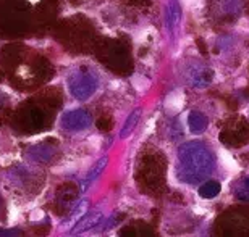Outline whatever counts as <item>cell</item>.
I'll return each instance as SVG.
<instances>
[{
    "label": "cell",
    "instance_id": "obj_6",
    "mask_svg": "<svg viewBox=\"0 0 249 237\" xmlns=\"http://www.w3.org/2000/svg\"><path fill=\"white\" fill-rule=\"evenodd\" d=\"M165 18H167L168 31H172V29L178 24V21H180V18H181V7H180V2H178V0H170Z\"/></svg>",
    "mask_w": 249,
    "mask_h": 237
},
{
    "label": "cell",
    "instance_id": "obj_8",
    "mask_svg": "<svg viewBox=\"0 0 249 237\" xmlns=\"http://www.w3.org/2000/svg\"><path fill=\"white\" fill-rule=\"evenodd\" d=\"M235 197L241 202H249V177H245L235 186Z\"/></svg>",
    "mask_w": 249,
    "mask_h": 237
},
{
    "label": "cell",
    "instance_id": "obj_9",
    "mask_svg": "<svg viewBox=\"0 0 249 237\" xmlns=\"http://www.w3.org/2000/svg\"><path fill=\"white\" fill-rule=\"evenodd\" d=\"M138 118H139V111L131 113V116H129V120L126 121V126H124V129H123V132H122V136H123V137L129 134V131H131V129H133V126L136 125Z\"/></svg>",
    "mask_w": 249,
    "mask_h": 237
},
{
    "label": "cell",
    "instance_id": "obj_5",
    "mask_svg": "<svg viewBox=\"0 0 249 237\" xmlns=\"http://www.w3.org/2000/svg\"><path fill=\"white\" fill-rule=\"evenodd\" d=\"M207 125H209V121H207L206 115H202V113H199V111L189 113L188 126H189V129H191V132H194V134H201V132H204V131H206Z\"/></svg>",
    "mask_w": 249,
    "mask_h": 237
},
{
    "label": "cell",
    "instance_id": "obj_7",
    "mask_svg": "<svg viewBox=\"0 0 249 237\" xmlns=\"http://www.w3.org/2000/svg\"><path fill=\"white\" fill-rule=\"evenodd\" d=\"M218 192H220V184L217 181H207L206 184L199 187V195L202 199H213L218 195Z\"/></svg>",
    "mask_w": 249,
    "mask_h": 237
},
{
    "label": "cell",
    "instance_id": "obj_3",
    "mask_svg": "<svg viewBox=\"0 0 249 237\" xmlns=\"http://www.w3.org/2000/svg\"><path fill=\"white\" fill-rule=\"evenodd\" d=\"M243 8V0H215V5H213V10L218 18L222 21H227V19H235L236 16H240Z\"/></svg>",
    "mask_w": 249,
    "mask_h": 237
},
{
    "label": "cell",
    "instance_id": "obj_4",
    "mask_svg": "<svg viewBox=\"0 0 249 237\" xmlns=\"http://www.w3.org/2000/svg\"><path fill=\"white\" fill-rule=\"evenodd\" d=\"M186 79H188V84L191 87H194V89H202V87H207L209 84L212 82L213 71L209 70V68L204 66V65L193 66L191 70L188 71Z\"/></svg>",
    "mask_w": 249,
    "mask_h": 237
},
{
    "label": "cell",
    "instance_id": "obj_12",
    "mask_svg": "<svg viewBox=\"0 0 249 237\" xmlns=\"http://www.w3.org/2000/svg\"><path fill=\"white\" fill-rule=\"evenodd\" d=\"M196 44H197V46H201V52H202V55H207V48H206V46H204V42L201 41V39H197Z\"/></svg>",
    "mask_w": 249,
    "mask_h": 237
},
{
    "label": "cell",
    "instance_id": "obj_11",
    "mask_svg": "<svg viewBox=\"0 0 249 237\" xmlns=\"http://www.w3.org/2000/svg\"><path fill=\"white\" fill-rule=\"evenodd\" d=\"M134 5H139V7H146V5L151 3V0H129Z\"/></svg>",
    "mask_w": 249,
    "mask_h": 237
},
{
    "label": "cell",
    "instance_id": "obj_10",
    "mask_svg": "<svg viewBox=\"0 0 249 237\" xmlns=\"http://www.w3.org/2000/svg\"><path fill=\"white\" fill-rule=\"evenodd\" d=\"M97 127L101 131H110L112 129V121L108 120V118H101V120H97Z\"/></svg>",
    "mask_w": 249,
    "mask_h": 237
},
{
    "label": "cell",
    "instance_id": "obj_1",
    "mask_svg": "<svg viewBox=\"0 0 249 237\" xmlns=\"http://www.w3.org/2000/svg\"><path fill=\"white\" fill-rule=\"evenodd\" d=\"M215 158L202 142H188L178 150V177L188 184H196L212 173Z\"/></svg>",
    "mask_w": 249,
    "mask_h": 237
},
{
    "label": "cell",
    "instance_id": "obj_2",
    "mask_svg": "<svg viewBox=\"0 0 249 237\" xmlns=\"http://www.w3.org/2000/svg\"><path fill=\"white\" fill-rule=\"evenodd\" d=\"M107 58H104L107 66H110L115 70V65L120 66V71L129 66V55L128 50L124 48L120 42H110V46L106 47Z\"/></svg>",
    "mask_w": 249,
    "mask_h": 237
}]
</instances>
